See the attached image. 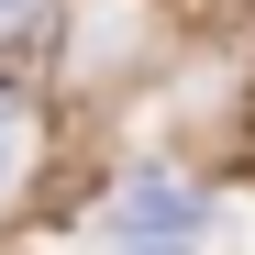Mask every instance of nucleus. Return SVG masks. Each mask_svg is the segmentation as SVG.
Masks as SVG:
<instances>
[{"label": "nucleus", "mask_w": 255, "mask_h": 255, "mask_svg": "<svg viewBox=\"0 0 255 255\" xmlns=\"http://www.w3.org/2000/svg\"><path fill=\"white\" fill-rule=\"evenodd\" d=\"M0 11H22V0H0Z\"/></svg>", "instance_id": "nucleus-3"}, {"label": "nucleus", "mask_w": 255, "mask_h": 255, "mask_svg": "<svg viewBox=\"0 0 255 255\" xmlns=\"http://www.w3.org/2000/svg\"><path fill=\"white\" fill-rule=\"evenodd\" d=\"M11 166H22V100L0 89V189H11Z\"/></svg>", "instance_id": "nucleus-1"}, {"label": "nucleus", "mask_w": 255, "mask_h": 255, "mask_svg": "<svg viewBox=\"0 0 255 255\" xmlns=\"http://www.w3.org/2000/svg\"><path fill=\"white\" fill-rule=\"evenodd\" d=\"M244 155H255V89H244Z\"/></svg>", "instance_id": "nucleus-2"}]
</instances>
